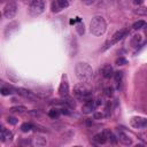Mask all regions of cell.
I'll list each match as a JSON object with an SVG mask.
<instances>
[{
  "label": "cell",
  "instance_id": "6da1fadb",
  "mask_svg": "<svg viewBox=\"0 0 147 147\" xmlns=\"http://www.w3.org/2000/svg\"><path fill=\"white\" fill-rule=\"evenodd\" d=\"M75 72H76L77 78L82 82H90L93 77V70L91 65L85 62L77 63L75 67Z\"/></svg>",
  "mask_w": 147,
  "mask_h": 147
},
{
  "label": "cell",
  "instance_id": "7a4b0ae2",
  "mask_svg": "<svg viewBox=\"0 0 147 147\" xmlns=\"http://www.w3.org/2000/svg\"><path fill=\"white\" fill-rule=\"evenodd\" d=\"M107 23L102 16H95L90 23V31L94 36H101L106 32Z\"/></svg>",
  "mask_w": 147,
  "mask_h": 147
},
{
  "label": "cell",
  "instance_id": "3957f363",
  "mask_svg": "<svg viewBox=\"0 0 147 147\" xmlns=\"http://www.w3.org/2000/svg\"><path fill=\"white\" fill-rule=\"evenodd\" d=\"M74 94L80 100H85V101L92 100V92H91V88L86 85V82L77 84L74 87Z\"/></svg>",
  "mask_w": 147,
  "mask_h": 147
},
{
  "label": "cell",
  "instance_id": "277c9868",
  "mask_svg": "<svg viewBox=\"0 0 147 147\" xmlns=\"http://www.w3.org/2000/svg\"><path fill=\"white\" fill-rule=\"evenodd\" d=\"M29 10L30 14L33 16L40 15L45 10V0H31Z\"/></svg>",
  "mask_w": 147,
  "mask_h": 147
},
{
  "label": "cell",
  "instance_id": "5b68a950",
  "mask_svg": "<svg viewBox=\"0 0 147 147\" xmlns=\"http://www.w3.org/2000/svg\"><path fill=\"white\" fill-rule=\"evenodd\" d=\"M127 30L126 29H122V30H119V31H117V32H115L114 34H113V37H110V39L109 40H107V42L105 44V47H103V51L105 49H107V48H109L110 46H113L114 44H116L117 41H119L121 39H123L126 34H127Z\"/></svg>",
  "mask_w": 147,
  "mask_h": 147
},
{
  "label": "cell",
  "instance_id": "8992f818",
  "mask_svg": "<svg viewBox=\"0 0 147 147\" xmlns=\"http://www.w3.org/2000/svg\"><path fill=\"white\" fill-rule=\"evenodd\" d=\"M16 11H17V6H16V2L15 1H9L5 8H3V16L8 20L10 18H14V16L16 15Z\"/></svg>",
  "mask_w": 147,
  "mask_h": 147
},
{
  "label": "cell",
  "instance_id": "52a82bcc",
  "mask_svg": "<svg viewBox=\"0 0 147 147\" xmlns=\"http://www.w3.org/2000/svg\"><path fill=\"white\" fill-rule=\"evenodd\" d=\"M69 6V2L68 0H55L52 2V6H51V9L53 13H59L61 10H63L64 8H67Z\"/></svg>",
  "mask_w": 147,
  "mask_h": 147
},
{
  "label": "cell",
  "instance_id": "ba28073f",
  "mask_svg": "<svg viewBox=\"0 0 147 147\" xmlns=\"http://www.w3.org/2000/svg\"><path fill=\"white\" fill-rule=\"evenodd\" d=\"M131 125L134 129H144L147 126V118L145 117H140V116H136L131 118Z\"/></svg>",
  "mask_w": 147,
  "mask_h": 147
},
{
  "label": "cell",
  "instance_id": "9c48e42d",
  "mask_svg": "<svg viewBox=\"0 0 147 147\" xmlns=\"http://www.w3.org/2000/svg\"><path fill=\"white\" fill-rule=\"evenodd\" d=\"M15 91H16L20 95H22L23 98H25V99H28V100L34 101V100L37 99V95H36L33 92H31V91H29V90H26V88L18 87V88H15Z\"/></svg>",
  "mask_w": 147,
  "mask_h": 147
},
{
  "label": "cell",
  "instance_id": "30bf717a",
  "mask_svg": "<svg viewBox=\"0 0 147 147\" xmlns=\"http://www.w3.org/2000/svg\"><path fill=\"white\" fill-rule=\"evenodd\" d=\"M95 102L93 100H90V101H85V103L83 105L82 107V111L84 114H91L94 109H95Z\"/></svg>",
  "mask_w": 147,
  "mask_h": 147
},
{
  "label": "cell",
  "instance_id": "8fae6325",
  "mask_svg": "<svg viewBox=\"0 0 147 147\" xmlns=\"http://www.w3.org/2000/svg\"><path fill=\"white\" fill-rule=\"evenodd\" d=\"M117 139H118L122 144H124V145H131V144H132V139H131L125 132L119 131V130H118V132H117Z\"/></svg>",
  "mask_w": 147,
  "mask_h": 147
},
{
  "label": "cell",
  "instance_id": "7c38bea8",
  "mask_svg": "<svg viewBox=\"0 0 147 147\" xmlns=\"http://www.w3.org/2000/svg\"><path fill=\"white\" fill-rule=\"evenodd\" d=\"M101 72H102V76L105 78H110L114 76V70H113V67L110 64H105L101 69Z\"/></svg>",
  "mask_w": 147,
  "mask_h": 147
},
{
  "label": "cell",
  "instance_id": "4fadbf2b",
  "mask_svg": "<svg viewBox=\"0 0 147 147\" xmlns=\"http://www.w3.org/2000/svg\"><path fill=\"white\" fill-rule=\"evenodd\" d=\"M59 93L61 96L63 98H67L68 94H69V85L65 80H63L61 84H60V87H59Z\"/></svg>",
  "mask_w": 147,
  "mask_h": 147
},
{
  "label": "cell",
  "instance_id": "5bb4252c",
  "mask_svg": "<svg viewBox=\"0 0 147 147\" xmlns=\"http://www.w3.org/2000/svg\"><path fill=\"white\" fill-rule=\"evenodd\" d=\"M1 141H10L11 139H13V133L10 132V131H8L6 127H1Z\"/></svg>",
  "mask_w": 147,
  "mask_h": 147
},
{
  "label": "cell",
  "instance_id": "9a60e30c",
  "mask_svg": "<svg viewBox=\"0 0 147 147\" xmlns=\"http://www.w3.org/2000/svg\"><path fill=\"white\" fill-rule=\"evenodd\" d=\"M93 140H94L96 144L101 145V144H105V142L108 140V138H107V136L105 134V132H101V133L95 134V136H94V138H93Z\"/></svg>",
  "mask_w": 147,
  "mask_h": 147
},
{
  "label": "cell",
  "instance_id": "2e32d148",
  "mask_svg": "<svg viewBox=\"0 0 147 147\" xmlns=\"http://www.w3.org/2000/svg\"><path fill=\"white\" fill-rule=\"evenodd\" d=\"M31 145H33V146H45L46 140L41 137H36V138L31 139Z\"/></svg>",
  "mask_w": 147,
  "mask_h": 147
},
{
  "label": "cell",
  "instance_id": "e0dca14e",
  "mask_svg": "<svg viewBox=\"0 0 147 147\" xmlns=\"http://www.w3.org/2000/svg\"><path fill=\"white\" fill-rule=\"evenodd\" d=\"M131 46L132 47H137L140 42H141V36L140 34H134L132 38H131Z\"/></svg>",
  "mask_w": 147,
  "mask_h": 147
},
{
  "label": "cell",
  "instance_id": "ac0fdd59",
  "mask_svg": "<svg viewBox=\"0 0 147 147\" xmlns=\"http://www.w3.org/2000/svg\"><path fill=\"white\" fill-rule=\"evenodd\" d=\"M61 114V110L59 108H52L49 111H48V116L52 117V118H57Z\"/></svg>",
  "mask_w": 147,
  "mask_h": 147
},
{
  "label": "cell",
  "instance_id": "d6986e66",
  "mask_svg": "<svg viewBox=\"0 0 147 147\" xmlns=\"http://www.w3.org/2000/svg\"><path fill=\"white\" fill-rule=\"evenodd\" d=\"M105 132V134L107 136V138H108V140L111 142V144H116V141H117V139H116V137L113 134V132H110V131H108V130H105L103 131Z\"/></svg>",
  "mask_w": 147,
  "mask_h": 147
},
{
  "label": "cell",
  "instance_id": "ffe728a7",
  "mask_svg": "<svg viewBox=\"0 0 147 147\" xmlns=\"http://www.w3.org/2000/svg\"><path fill=\"white\" fill-rule=\"evenodd\" d=\"M25 110H26V109H25V107H23V106H16V107H11V108H10V111H11V113H18V114H23Z\"/></svg>",
  "mask_w": 147,
  "mask_h": 147
},
{
  "label": "cell",
  "instance_id": "44dd1931",
  "mask_svg": "<svg viewBox=\"0 0 147 147\" xmlns=\"http://www.w3.org/2000/svg\"><path fill=\"white\" fill-rule=\"evenodd\" d=\"M32 127H33V125L31 123H23L21 125V131L22 132H29L32 130Z\"/></svg>",
  "mask_w": 147,
  "mask_h": 147
},
{
  "label": "cell",
  "instance_id": "7402d4cb",
  "mask_svg": "<svg viewBox=\"0 0 147 147\" xmlns=\"http://www.w3.org/2000/svg\"><path fill=\"white\" fill-rule=\"evenodd\" d=\"M145 25H146L145 21L140 20V21H137V22H134V23H133V25H132V28H133L134 30H138V29H141V28H144Z\"/></svg>",
  "mask_w": 147,
  "mask_h": 147
},
{
  "label": "cell",
  "instance_id": "603a6c76",
  "mask_svg": "<svg viewBox=\"0 0 147 147\" xmlns=\"http://www.w3.org/2000/svg\"><path fill=\"white\" fill-rule=\"evenodd\" d=\"M113 77L115 78V80L117 83H119L122 80V78H123V72L122 71H116V72H114V76Z\"/></svg>",
  "mask_w": 147,
  "mask_h": 147
},
{
  "label": "cell",
  "instance_id": "cb8c5ba5",
  "mask_svg": "<svg viewBox=\"0 0 147 147\" xmlns=\"http://www.w3.org/2000/svg\"><path fill=\"white\" fill-rule=\"evenodd\" d=\"M126 63H127V60L124 59V57H118V59H116V64H117V65H124V64H126Z\"/></svg>",
  "mask_w": 147,
  "mask_h": 147
},
{
  "label": "cell",
  "instance_id": "d4e9b609",
  "mask_svg": "<svg viewBox=\"0 0 147 147\" xmlns=\"http://www.w3.org/2000/svg\"><path fill=\"white\" fill-rule=\"evenodd\" d=\"M13 92H11V88L9 87V88H7V87H2L1 88V94L2 95H9V94H11Z\"/></svg>",
  "mask_w": 147,
  "mask_h": 147
},
{
  "label": "cell",
  "instance_id": "484cf974",
  "mask_svg": "<svg viewBox=\"0 0 147 147\" xmlns=\"http://www.w3.org/2000/svg\"><path fill=\"white\" fill-rule=\"evenodd\" d=\"M105 94H106L107 96H113V94H114V88H113V87H107V88H105Z\"/></svg>",
  "mask_w": 147,
  "mask_h": 147
},
{
  "label": "cell",
  "instance_id": "4316f807",
  "mask_svg": "<svg viewBox=\"0 0 147 147\" xmlns=\"http://www.w3.org/2000/svg\"><path fill=\"white\" fill-rule=\"evenodd\" d=\"M134 13L138 15H147V8H139L137 10H134Z\"/></svg>",
  "mask_w": 147,
  "mask_h": 147
},
{
  "label": "cell",
  "instance_id": "83f0119b",
  "mask_svg": "<svg viewBox=\"0 0 147 147\" xmlns=\"http://www.w3.org/2000/svg\"><path fill=\"white\" fill-rule=\"evenodd\" d=\"M105 116H106V115H105L103 113H95V114H94V118H95V119H100V118H103Z\"/></svg>",
  "mask_w": 147,
  "mask_h": 147
},
{
  "label": "cell",
  "instance_id": "f1b7e54d",
  "mask_svg": "<svg viewBox=\"0 0 147 147\" xmlns=\"http://www.w3.org/2000/svg\"><path fill=\"white\" fill-rule=\"evenodd\" d=\"M7 122L10 123V124H13V125H15V124L17 123V119H16L15 117H8V118H7Z\"/></svg>",
  "mask_w": 147,
  "mask_h": 147
},
{
  "label": "cell",
  "instance_id": "f546056e",
  "mask_svg": "<svg viewBox=\"0 0 147 147\" xmlns=\"http://www.w3.org/2000/svg\"><path fill=\"white\" fill-rule=\"evenodd\" d=\"M94 1H95V0H82V2L85 3V5H92Z\"/></svg>",
  "mask_w": 147,
  "mask_h": 147
},
{
  "label": "cell",
  "instance_id": "4dcf8cb0",
  "mask_svg": "<svg viewBox=\"0 0 147 147\" xmlns=\"http://www.w3.org/2000/svg\"><path fill=\"white\" fill-rule=\"evenodd\" d=\"M94 102H95V106L98 107V106L102 105V99H101V98H98V99H96V101H94Z\"/></svg>",
  "mask_w": 147,
  "mask_h": 147
},
{
  "label": "cell",
  "instance_id": "1f68e13d",
  "mask_svg": "<svg viewBox=\"0 0 147 147\" xmlns=\"http://www.w3.org/2000/svg\"><path fill=\"white\" fill-rule=\"evenodd\" d=\"M142 2H144V0H133V3L134 5H142Z\"/></svg>",
  "mask_w": 147,
  "mask_h": 147
},
{
  "label": "cell",
  "instance_id": "d6a6232c",
  "mask_svg": "<svg viewBox=\"0 0 147 147\" xmlns=\"http://www.w3.org/2000/svg\"><path fill=\"white\" fill-rule=\"evenodd\" d=\"M145 33H146V36H147V25H145Z\"/></svg>",
  "mask_w": 147,
  "mask_h": 147
}]
</instances>
